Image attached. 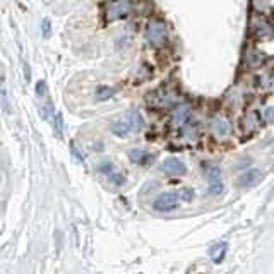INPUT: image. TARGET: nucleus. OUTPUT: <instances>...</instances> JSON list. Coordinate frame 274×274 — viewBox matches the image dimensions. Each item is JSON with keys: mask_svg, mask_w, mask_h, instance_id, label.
Segmentation results:
<instances>
[{"mask_svg": "<svg viewBox=\"0 0 274 274\" xmlns=\"http://www.w3.org/2000/svg\"><path fill=\"white\" fill-rule=\"evenodd\" d=\"M144 122H142V117H140L139 112H134V110H131V112H127L124 115V117H120L117 122H113L112 125V132L115 136H129L132 134V132H139L140 129H142Z\"/></svg>", "mask_w": 274, "mask_h": 274, "instance_id": "nucleus-1", "label": "nucleus"}, {"mask_svg": "<svg viewBox=\"0 0 274 274\" xmlns=\"http://www.w3.org/2000/svg\"><path fill=\"white\" fill-rule=\"evenodd\" d=\"M132 9L131 0H112V2L106 3L105 9V19L108 23H113L117 19H124Z\"/></svg>", "mask_w": 274, "mask_h": 274, "instance_id": "nucleus-2", "label": "nucleus"}, {"mask_svg": "<svg viewBox=\"0 0 274 274\" xmlns=\"http://www.w3.org/2000/svg\"><path fill=\"white\" fill-rule=\"evenodd\" d=\"M166 38V26L161 21H154L147 26L146 29V40L149 45L153 46H160Z\"/></svg>", "mask_w": 274, "mask_h": 274, "instance_id": "nucleus-3", "label": "nucleus"}, {"mask_svg": "<svg viewBox=\"0 0 274 274\" xmlns=\"http://www.w3.org/2000/svg\"><path fill=\"white\" fill-rule=\"evenodd\" d=\"M206 179L209 183V192L218 195L223 192V182H221V170L218 166H206Z\"/></svg>", "mask_w": 274, "mask_h": 274, "instance_id": "nucleus-4", "label": "nucleus"}, {"mask_svg": "<svg viewBox=\"0 0 274 274\" xmlns=\"http://www.w3.org/2000/svg\"><path fill=\"white\" fill-rule=\"evenodd\" d=\"M154 209L161 211V213H168V211H173L177 206H179V195L177 192H165L160 197L154 201Z\"/></svg>", "mask_w": 274, "mask_h": 274, "instance_id": "nucleus-5", "label": "nucleus"}, {"mask_svg": "<svg viewBox=\"0 0 274 274\" xmlns=\"http://www.w3.org/2000/svg\"><path fill=\"white\" fill-rule=\"evenodd\" d=\"M161 172L168 173V175H183L187 172V166L183 165V161H180L179 158H168L161 163Z\"/></svg>", "mask_w": 274, "mask_h": 274, "instance_id": "nucleus-6", "label": "nucleus"}, {"mask_svg": "<svg viewBox=\"0 0 274 274\" xmlns=\"http://www.w3.org/2000/svg\"><path fill=\"white\" fill-rule=\"evenodd\" d=\"M262 179V173L259 170H249L245 172L242 177L238 179V185L240 187H252V185H257Z\"/></svg>", "mask_w": 274, "mask_h": 274, "instance_id": "nucleus-7", "label": "nucleus"}, {"mask_svg": "<svg viewBox=\"0 0 274 274\" xmlns=\"http://www.w3.org/2000/svg\"><path fill=\"white\" fill-rule=\"evenodd\" d=\"M213 131L216 132V136L223 137V136H227L229 132V124L225 120V118H216V120H214V124H213Z\"/></svg>", "mask_w": 274, "mask_h": 274, "instance_id": "nucleus-8", "label": "nucleus"}, {"mask_svg": "<svg viewBox=\"0 0 274 274\" xmlns=\"http://www.w3.org/2000/svg\"><path fill=\"white\" fill-rule=\"evenodd\" d=\"M225 252H227V243H218L211 249V259L214 262H221L225 257Z\"/></svg>", "mask_w": 274, "mask_h": 274, "instance_id": "nucleus-9", "label": "nucleus"}, {"mask_svg": "<svg viewBox=\"0 0 274 274\" xmlns=\"http://www.w3.org/2000/svg\"><path fill=\"white\" fill-rule=\"evenodd\" d=\"M187 113H188V106L187 105H183V106H180V108H177L175 113H173L172 124L173 125H182L183 122H185V118H187Z\"/></svg>", "mask_w": 274, "mask_h": 274, "instance_id": "nucleus-10", "label": "nucleus"}, {"mask_svg": "<svg viewBox=\"0 0 274 274\" xmlns=\"http://www.w3.org/2000/svg\"><path fill=\"white\" fill-rule=\"evenodd\" d=\"M252 3H254V9L259 12H269L271 9V0H252Z\"/></svg>", "mask_w": 274, "mask_h": 274, "instance_id": "nucleus-11", "label": "nucleus"}, {"mask_svg": "<svg viewBox=\"0 0 274 274\" xmlns=\"http://www.w3.org/2000/svg\"><path fill=\"white\" fill-rule=\"evenodd\" d=\"M53 129L57 132V136H62V131H64V118H62L60 113L53 115Z\"/></svg>", "mask_w": 274, "mask_h": 274, "instance_id": "nucleus-12", "label": "nucleus"}, {"mask_svg": "<svg viewBox=\"0 0 274 274\" xmlns=\"http://www.w3.org/2000/svg\"><path fill=\"white\" fill-rule=\"evenodd\" d=\"M129 158H131V161H134V163H140L144 158H146V153L140 149H132V151H129Z\"/></svg>", "mask_w": 274, "mask_h": 274, "instance_id": "nucleus-13", "label": "nucleus"}, {"mask_svg": "<svg viewBox=\"0 0 274 274\" xmlns=\"http://www.w3.org/2000/svg\"><path fill=\"white\" fill-rule=\"evenodd\" d=\"M113 94H115V91L112 90V88H106V86L99 88V90L96 91V96H98L99 99H106V98H110V96H113Z\"/></svg>", "mask_w": 274, "mask_h": 274, "instance_id": "nucleus-14", "label": "nucleus"}, {"mask_svg": "<svg viewBox=\"0 0 274 274\" xmlns=\"http://www.w3.org/2000/svg\"><path fill=\"white\" fill-rule=\"evenodd\" d=\"M177 195H179V199H182V201L188 202V201H192V199H194V190H190V188H182V190H180Z\"/></svg>", "mask_w": 274, "mask_h": 274, "instance_id": "nucleus-15", "label": "nucleus"}, {"mask_svg": "<svg viewBox=\"0 0 274 274\" xmlns=\"http://www.w3.org/2000/svg\"><path fill=\"white\" fill-rule=\"evenodd\" d=\"M36 90H38V94L42 96V94H45V90H46V84L43 83V81H40L38 84H36Z\"/></svg>", "mask_w": 274, "mask_h": 274, "instance_id": "nucleus-16", "label": "nucleus"}, {"mask_svg": "<svg viewBox=\"0 0 274 274\" xmlns=\"http://www.w3.org/2000/svg\"><path fill=\"white\" fill-rule=\"evenodd\" d=\"M271 115H273V108H268V112H266V120L271 122Z\"/></svg>", "mask_w": 274, "mask_h": 274, "instance_id": "nucleus-17", "label": "nucleus"}]
</instances>
